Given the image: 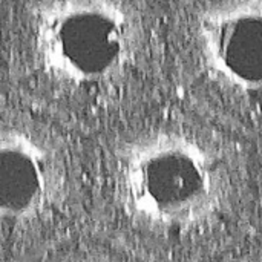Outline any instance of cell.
<instances>
[{
  "label": "cell",
  "instance_id": "6da1fadb",
  "mask_svg": "<svg viewBox=\"0 0 262 262\" xmlns=\"http://www.w3.org/2000/svg\"><path fill=\"white\" fill-rule=\"evenodd\" d=\"M114 186L124 215L157 233H190L221 213L227 178L216 154L195 135L155 129L123 144Z\"/></svg>",
  "mask_w": 262,
  "mask_h": 262
},
{
  "label": "cell",
  "instance_id": "7a4b0ae2",
  "mask_svg": "<svg viewBox=\"0 0 262 262\" xmlns=\"http://www.w3.org/2000/svg\"><path fill=\"white\" fill-rule=\"evenodd\" d=\"M141 38L138 14L123 2H43L29 17L37 69L49 81L74 91L117 81L134 64Z\"/></svg>",
  "mask_w": 262,
  "mask_h": 262
},
{
  "label": "cell",
  "instance_id": "3957f363",
  "mask_svg": "<svg viewBox=\"0 0 262 262\" xmlns=\"http://www.w3.org/2000/svg\"><path fill=\"white\" fill-rule=\"evenodd\" d=\"M204 74L227 92L262 98V0L210 3L193 25Z\"/></svg>",
  "mask_w": 262,
  "mask_h": 262
},
{
  "label": "cell",
  "instance_id": "277c9868",
  "mask_svg": "<svg viewBox=\"0 0 262 262\" xmlns=\"http://www.w3.org/2000/svg\"><path fill=\"white\" fill-rule=\"evenodd\" d=\"M64 167L54 144L34 127L12 123L0 135V213L11 230L46 220L64 192Z\"/></svg>",
  "mask_w": 262,
  "mask_h": 262
}]
</instances>
